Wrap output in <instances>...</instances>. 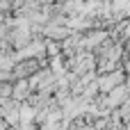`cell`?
I'll return each mask as SVG.
<instances>
[{
	"mask_svg": "<svg viewBox=\"0 0 130 130\" xmlns=\"http://www.w3.org/2000/svg\"><path fill=\"white\" fill-rule=\"evenodd\" d=\"M37 71H39V62H37V59H25V62H21V64H16V66H14L11 78H14V80L30 78V75H34Z\"/></svg>",
	"mask_w": 130,
	"mask_h": 130,
	"instance_id": "cell-1",
	"label": "cell"
},
{
	"mask_svg": "<svg viewBox=\"0 0 130 130\" xmlns=\"http://www.w3.org/2000/svg\"><path fill=\"white\" fill-rule=\"evenodd\" d=\"M0 9H9V0H0Z\"/></svg>",
	"mask_w": 130,
	"mask_h": 130,
	"instance_id": "cell-2",
	"label": "cell"
}]
</instances>
